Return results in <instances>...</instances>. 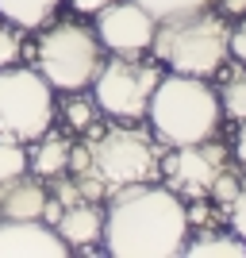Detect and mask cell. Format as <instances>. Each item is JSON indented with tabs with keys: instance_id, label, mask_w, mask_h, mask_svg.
Wrapping results in <instances>:
<instances>
[{
	"instance_id": "obj_22",
	"label": "cell",
	"mask_w": 246,
	"mask_h": 258,
	"mask_svg": "<svg viewBox=\"0 0 246 258\" xmlns=\"http://www.w3.org/2000/svg\"><path fill=\"white\" fill-rule=\"evenodd\" d=\"M227 212H231V227H235V235L246 239V189H238L235 201L227 205Z\"/></svg>"
},
{
	"instance_id": "obj_21",
	"label": "cell",
	"mask_w": 246,
	"mask_h": 258,
	"mask_svg": "<svg viewBox=\"0 0 246 258\" xmlns=\"http://www.w3.org/2000/svg\"><path fill=\"white\" fill-rule=\"evenodd\" d=\"M238 189H242V177H235V173H219V177H215V185H212V201H215V205H231V201H235V193H238Z\"/></svg>"
},
{
	"instance_id": "obj_26",
	"label": "cell",
	"mask_w": 246,
	"mask_h": 258,
	"mask_svg": "<svg viewBox=\"0 0 246 258\" xmlns=\"http://www.w3.org/2000/svg\"><path fill=\"white\" fill-rule=\"evenodd\" d=\"M235 154H238V162L246 166V123H238V139H235Z\"/></svg>"
},
{
	"instance_id": "obj_25",
	"label": "cell",
	"mask_w": 246,
	"mask_h": 258,
	"mask_svg": "<svg viewBox=\"0 0 246 258\" xmlns=\"http://www.w3.org/2000/svg\"><path fill=\"white\" fill-rule=\"evenodd\" d=\"M219 8L227 16H246V0H219Z\"/></svg>"
},
{
	"instance_id": "obj_15",
	"label": "cell",
	"mask_w": 246,
	"mask_h": 258,
	"mask_svg": "<svg viewBox=\"0 0 246 258\" xmlns=\"http://www.w3.org/2000/svg\"><path fill=\"white\" fill-rule=\"evenodd\" d=\"M189 258H246V239L227 231H200L185 243Z\"/></svg>"
},
{
	"instance_id": "obj_7",
	"label": "cell",
	"mask_w": 246,
	"mask_h": 258,
	"mask_svg": "<svg viewBox=\"0 0 246 258\" xmlns=\"http://www.w3.org/2000/svg\"><path fill=\"white\" fill-rule=\"evenodd\" d=\"M158 81H161L158 62L116 54L93 77V100H97V108L104 116L119 119V123H139L150 112V97H154Z\"/></svg>"
},
{
	"instance_id": "obj_1",
	"label": "cell",
	"mask_w": 246,
	"mask_h": 258,
	"mask_svg": "<svg viewBox=\"0 0 246 258\" xmlns=\"http://www.w3.org/2000/svg\"><path fill=\"white\" fill-rule=\"evenodd\" d=\"M104 250L116 258H177L189 243L185 201L170 185H123L108 193Z\"/></svg>"
},
{
	"instance_id": "obj_3",
	"label": "cell",
	"mask_w": 246,
	"mask_h": 258,
	"mask_svg": "<svg viewBox=\"0 0 246 258\" xmlns=\"http://www.w3.org/2000/svg\"><path fill=\"white\" fill-rule=\"evenodd\" d=\"M146 116L154 135L166 147H189V143L215 139L219 119H223V104H219V93L208 85V77L161 74Z\"/></svg>"
},
{
	"instance_id": "obj_17",
	"label": "cell",
	"mask_w": 246,
	"mask_h": 258,
	"mask_svg": "<svg viewBox=\"0 0 246 258\" xmlns=\"http://www.w3.org/2000/svg\"><path fill=\"white\" fill-rule=\"evenodd\" d=\"M139 8H146L154 20H177V16H189V12H204L212 8L215 0H135Z\"/></svg>"
},
{
	"instance_id": "obj_24",
	"label": "cell",
	"mask_w": 246,
	"mask_h": 258,
	"mask_svg": "<svg viewBox=\"0 0 246 258\" xmlns=\"http://www.w3.org/2000/svg\"><path fill=\"white\" fill-rule=\"evenodd\" d=\"M69 4H73V12H81V16H97L100 8L116 4V0H69Z\"/></svg>"
},
{
	"instance_id": "obj_13",
	"label": "cell",
	"mask_w": 246,
	"mask_h": 258,
	"mask_svg": "<svg viewBox=\"0 0 246 258\" xmlns=\"http://www.w3.org/2000/svg\"><path fill=\"white\" fill-rule=\"evenodd\" d=\"M39 147L31 151V158H27V166H31L35 177H46V181H54V177H62L65 170H69V154H73V139H65V135H50L46 131L43 139H35Z\"/></svg>"
},
{
	"instance_id": "obj_9",
	"label": "cell",
	"mask_w": 246,
	"mask_h": 258,
	"mask_svg": "<svg viewBox=\"0 0 246 258\" xmlns=\"http://www.w3.org/2000/svg\"><path fill=\"white\" fill-rule=\"evenodd\" d=\"M154 27H158V20L146 8H139L135 0H116L97 12V35L104 50L123 54V58H142L154 43Z\"/></svg>"
},
{
	"instance_id": "obj_16",
	"label": "cell",
	"mask_w": 246,
	"mask_h": 258,
	"mask_svg": "<svg viewBox=\"0 0 246 258\" xmlns=\"http://www.w3.org/2000/svg\"><path fill=\"white\" fill-rule=\"evenodd\" d=\"M219 104H223V116H231L235 123H246V66L238 62L235 74L223 77L219 85Z\"/></svg>"
},
{
	"instance_id": "obj_4",
	"label": "cell",
	"mask_w": 246,
	"mask_h": 258,
	"mask_svg": "<svg viewBox=\"0 0 246 258\" xmlns=\"http://www.w3.org/2000/svg\"><path fill=\"white\" fill-rule=\"evenodd\" d=\"M150 50L173 74L212 77L231 58V27L212 8L189 12V16H177V20H161L154 27Z\"/></svg>"
},
{
	"instance_id": "obj_14",
	"label": "cell",
	"mask_w": 246,
	"mask_h": 258,
	"mask_svg": "<svg viewBox=\"0 0 246 258\" xmlns=\"http://www.w3.org/2000/svg\"><path fill=\"white\" fill-rule=\"evenodd\" d=\"M58 8H62V0H0V16L23 31L46 27L58 16Z\"/></svg>"
},
{
	"instance_id": "obj_12",
	"label": "cell",
	"mask_w": 246,
	"mask_h": 258,
	"mask_svg": "<svg viewBox=\"0 0 246 258\" xmlns=\"http://www.w3.org/2000/svg\"><path fill=\"white\" fill-rule=\"evenodd\" d=\"M46 205H50V193L43 189L39 177H12V181H0V216L4 220H43Z\"/></svg>"
},
{
	"instance_id": "obj_5",
	"label": "cell",
	"mask_w": 246,
	"mask_h": 258,
	"mask_svg": "<svg viewBox=\"0 0 246 258\" xmlns=\"http://www.w3.org/2000/svg\"><path fill=\"white\" fill-rule=\"evenodd\" d=\"M35 58H39V74L58 93H85L104 66V43L89 23L58 20L39 35Z\"/></svg>"
},
{
	"instance_id": "obj_11",
	"label": "cell",
	"mask_w": 246,
	"mask_h": 258,
	"mask_svg": "<svg viewBox=\"0 0 246 258\" xmlns=\"http://www.w3.org/2000/svg\"><path fill=\"white\" fill-rule=\"evenodd\" d=\"M54 231L65 239V247L77 254H93L100 239H104V212L97 208V201H73L65 205L54 220Z\"/></svg>"
},
{
	"instance_id": "obj_6",
	"label": "cell",
	"mask_w": 246,
	"mask_h": 258,
	"mask_svg": "<svg viewBox=\"0 0 246 258\" xmlns=\"http://www.w3.org/2000/svg\"><path fill=\"white\" fill-rule=\"evenodd\" d=\"M54 123V85L31 66L0 70V139L35 143Z\"/></svg>"
},
{
	"instance_id": "obj_10",
	"label": "cell",
	"mask_w": 246,
	"mask_h": 258,
	"mask_svg": "<svg viewBox=\"0 0 246 258\" xmlns=\"http://www.w3.org/2000/svg\"><path fill=\"white\" fill-rule=\"evenodd\" d=\"M65 239L46 220H4L0 216V258H62Z\"/></svg>"
},
{
	"instance_id": "obj_20",
	"label": "cell",
	"mask_w": 246,
	"mask_h": 258,
	"mask_svg": "<svg viewBox=\"0 0 246 258\" xmlns=\"http://www.w3.org/2000/svg\"><path fill=\"white\" fill-rule=\"evenodd\" d=\"M23 27H16V23H0V70L4 66H16L23 58Z\"/></svg>"
},
{
	"instance_id": "obj_18",
	"label": "cell",
	"mask_w": 246,
	"mask_h": 258,
	"mask_svg": "<svg viewBox=\"0 0 246 258\" xmlns=\"http://www.w3.org/2000/svg\"><path fill=\"white\" fill-rule=\"evenodd\" d=\"M20 173H27V151H23V143L0 139V181H12Z\"/></svg>"
},
{
	"instance_id": "obj_19",
	"label": "cell",
	"mask_w": 246,
	"mask_h": 258,
	"mask_svg": "<svg viewBox=\"0 0 246 258\" xmlns=\"http://www.w3.org/2000/svg\"><path fill=\"white\" fill-rule=\"evenodd\" d=\"M69 97H73L69 104H65V119H69V127H73V131H89L100 119L97 116V112H100L97 100H85V97H77V93H69Z\"/></svg>"
},
{
	"instance_id": "obj_23",
	"label": "cell",
	"mask_w": 246,
	"mask_h": 258,
	"mask_svg": "<svg viewBox=\"0 0 246 258\" xmlns=\"http://www.w3.org/2000/svg\"><path fill=\"white\" fill-rule=\"evenodd\" d=\"M231 58L246 66V16H238V23L231 27Z\"/></svg>"
},
{
	"instance_id": "obj_2",
	"label": "cell",
	"mask_w": 246,
	"mask_h": 258,
	"mask_svg": "<svg viewBox=\"0 0 246 258\" xmlns=\"http://www.w3.org/2000/svg\"><path fill=\"white\" fill-rule=\"evenodd\" d=\"M93 139L73 143V154H69V177L77 181L85 201H97L123 189V185H139V181H154L161 177V154L158 143L150 139L146 131L131 127V123H119L116 127H97L93 123Z\"/></svg>"
},
{
	"instance_id": "obj_8",
	"label": "cell",
	"mask_w": 246,
	"mask_h": 258,
	"mask_svg": "<svg viewBox=\"0 0 246 258\" xmlns=\"http://www.w3.org/2000/svg\"><path fill=\"white\" fill-rule=\"evenodd\" d=\"M227 170V147L215 139L189 143V147H173L161 154V177L177 197H208L215 177Z\"/></svg>"
}]
</instances>
